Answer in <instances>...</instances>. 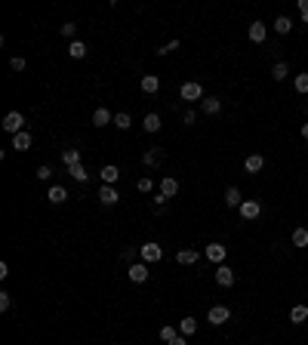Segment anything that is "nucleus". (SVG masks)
Listing matches in <instances>:
<instances>
[{
    "label": "nucleus",
    "instance_id": "9d476101",
    "mask_svg": "<svg viewBox=\"0 0 308 345\" xmlns=\"http://www.w3.org/2000/svg\"><path fill=\"white\" fill-rule=\"evenodd\" d=\"M99 176H102V185H114V182L121 179V170L114 167V164H105V167L99 170Z\"/></svg>",
    "mask_w": 308,
    "mask_h": 345
},
{
    "label": "nucleus",
    "instance_id": "423d86ee",
    "mask_svg": "<svg viewBox=\"0 0 308 345\" xmlns=\"http://www.w3.org/2000/svg\"><path fill=\"white\" fill-rule=\"evenodd\" d=\"M127 275H130L133 284H145V281H148V265H145V262H136V265H130Z\"/></svg>",
    "mask_w": 308,
    "mask_h": 345
},
{
    "label": "nucleus",
    "instance_id": "f03ea898",
    "mask_svg": "<svg viewBox=\"0 0 308 345\" xmlns=\"http://www.w3.org/2000/svg\"><path fill=\"white\" fill-rule=\"evenodd\" d=\"M4 130H7V133H13V136H16V133H22V130H25V118H22L19 111H10L7 118H4Z\"/></svg>",
    "mask_w": 308,
    "mask_h": 345
},
{
    "label": "nucleus",
    "instance_id": "7c9ffc66",
    "mask_svg": "<svg viewBox=\"0 0 308 345\" xmlns=\"http://www.w3.org/2000/svg\"><path fill=\"white\" fill-rule=\"evenodd\" d=\"M293 87H296V93H308V71L296 74V81H293Z\"/></svg>",
    "mask_w": 308,
    "mask_h": 345
},
{
    "label": "nucleus",
    "instance_id": "f3484780",
    "mask_svg": "<svg viewBox=\"0 0 308 345\" xmlns=\"http://www.w3.org/2000/svg\"><path fill=\"white\" fill-rule=\"evenodd\" d=\"M198 259H201L198 250H179V253H176V262H179V265H195Z\"/></svg>",
    "mask_w": 308,
    "mask_h": 345
},
{
    "label": "nucleus",
    "instance_id": "6ab92c4d",
    "mask_svg": "<svg viewBox=\"0 0 308 345\" xmlns=\"http://www.w3.org/2000/svg\"><path fill=\"white\" fill-rule=\"evenodd\" d=\"M62 164L71 170V167H77V164H81V151H77V148H65L62 151Z\"/></svg>",
    "mask_w": 308,
    "mask_h": 345
},
{
    "label": "nucleus",
    "instance_id": "dca6fc26",
    "mask_svg": "<svg viewBox=\"0 0 308 345\" xmlns=\"http://www.w3.org/2000/svg\"><path fill=\"white\" fill-rule=\"evenodd\" d=\"M142 130H145V133H158V130H161V114H154V111H151V114H145Z\"/></svg>",
    "mask_w": 308,
    "mask_h": 345
},
{
    "label": "nucleus",
    "instance_id": "2eb2a0df",
    "mask_svg": "<svg viewBox=\"0 0 308 345\" xmlns=\"http://www.w3.org/2000/svg\"><path fill=\"white\" fill-rule=\"evenodd\" d=\"M13 148H16V151H28V148H31V133H28V130L16 133V136H13Z\"/></svg>",
    "mask_w": 308,
    "mask_h": 345
},
{
    "label": "nucleus",
    "instance_id": "c9c22d12",
    "mask_svg": "<svg viewBox=\"0 0 308 345\" xmlns=\"http://www.w3.org/2000/svg\"><path fill=\"white\" fill-rule=\"evenodd\" d=\"M59 31H62V37H74V31H77V25H74V22H65V25H62Z\"/></svg>",
    "mask_w": 308,
    "mask_h": 345
},
{
    "label": "nucleus",
    "instance_id": "39448f33",
    "mask_svg": "<svg viewBox=\"0 0 308 345\" xmlns=\"http://www.w3.org/2000/svg\"><path fill=\"white\" fill-rule=\"evenodd\" d=\"M99 201H102L105 207H114V204L121 201V195H118V188H114V185H102V188H99Z\"/></svg>",
    "mask_w": 308,
    "mask_h": 345
},
{
    "label": "nucleus",
    "instance_id": "5701e85b",
    "mask_svg": "<svg viewBox=\"0 0 308 345\" xmlns=\"http://www.w3.org/2000/svg\"><path fill=\"white\" fill-rule=\"evenodd\" d=\"M262 167H265V158H262V155H250V158H247V164H244V170H247V173H259Z\"/></svg>",
    "mask_w": 308,
    "mask_h": 345
},
{
    "label": "nucleus",
    "instance_id": "9b49d317",
    "mask_svg": "<svg viewBox=\"0 0 308 345\" xmlns=\"http://www.w3.org/2000/svg\"><path fill=\"white\" fill-rule=\"evenodd\" d=\"M108 124H114V114L108 108H96L93 111V127H108Z\"/></svg>",
    "mask_w": 308,
    "mask_h": 345
},
{
    "label": "nucleus",
    "instance_id": "a878e982",
    "mask_svg": "<svg viewBox=\"0 0 308 345\" xmlns=\"http://www.w3.org/2000/svg\"><path fill=\"white\" fill-rule=\"evenodd\" d=\"M290 321H293V324H305V321H308V309H305V305H293Z\"/></svg>",
    "mask_w": 308,
    "mask_h": 345
},
{
    "label": "nucleus",
    "instance_id": "c85d7f7f",
    "mask_svg": "<svg viewBox=\"0 0 308 345\" xmlns=\"http://www.w3.org/2000/svg\"><path fill=\"white\" fill-rule=\"evenodd\" d=\"M290 28H293V22H290L287 16H278V19H275V31H278V34H290Z\"/></svg>",
    "mask_w": 308,
    "mask_h": 345
},
{
    "label": "nucleus",
    "instance_id": "72a5a7b5",
    "mask_svg": "<svg viewBox=\"0 0 308 345\" xmlns=\"http://www.w3.org/2000/svg\"><path fill=\"white\" fill-rule=\"evenodd\" d=\"M136 188H139V191H142V195H148V191H151V188H154V182H151V179H148V176H142V179H139V182H136Z\"/></svg>",
    "mask_w": 308,
    "mask_h": 345
},
{
    "label": "nucleus",
    "instance_id": "ea45409f",
    "mask_svg": "<svg viewBox=\"0 0 308 345\" xmlns=\"http://www.w3.org/2000/svg\"><path fill=\"white\" fill-rule=\"evenodd\" d=\"M10 65H13V71H25V59H22V56H16Z\"/></svg>",
    "mask_w": 308,
    "mask_h": 345
},
{
    "label": "nucleus",
    "instance_id": "ddd939ff",
    "mask_svg": "<svg viewBox=\"0 0 308 345\" xmlns=\"http://www.w3.org/2000/svg\"><path fill=\"white\" fill-rule=\"evenodd\" d=\"M161 195H164V198H176V195H179V182H176L173 176H167V179L161 182Z\"/></svg>",
    "mask_w": 308,
    "mask_h": 345
},
{
    "label": "nucleus",
    "instance_id": "b1692460",
    "mask_svg": "<svg viewBox=\"0 0 308 345\" xmlns=\"http://www.w3.org/2000/svg\"><path fill=\"white\" fill-rule=\"evenodd\" d=\"M225 204H228V207H241V204H244V198H241V191H238L235 185H231V188L225 191Z\"/></svg>",
    "mask_w": 308,
    "mask_h": 345
},
{
    "label": "nucleus",
    "instance_id": "4468645a",
    "mask_svg": "<svg viewBox=\"0 0 308 345\" xmlns=\"http://www.w3.org/2000/svg\"><path fill=\"white\" fill-rule=\"evenodd\" d=\"M195 333H198V321H195V318H182V321H179V336L188 339V336H195Z\"/></svg>",
    "mask_w": 308,
    "mask_h": 345
},
{
    "label": "nucleus",
    "instance_id": "0eeeda50",
    "mask_svg": "<svg viewBox=\"0 0 308 345\" xmlns=\"http://www.w3.org/2000/svg\"><path fill=\"white\" fill-rule=\"evenodd\" d=\"M259 213H262V204H259V201H244V204H241V216H244L247 222L259 219Z\"/></svg>",
    "mask_w": 308,
    "mask_h": 345
},
{
    "label": "nucleus",
    "instance_id": "412c9836",
    "mask_svg": "<svg viewBox=\"0 0 308 345\" xmlns=\"http://www.w3.org/2000/svg\"><path fill=\"white\" fill-rule=\"evenodd\" d=\"M68 56H71V59H84V56H87V44H84V41H71V44H68Z\"/></svg>",
    "mask_w": 308,
    "mask_h": 345
},
{
    "label": "nucleus",
    "instance_id": "58836bf2",
    "mask_svg": "<svg viewBox=\"0 0 308 345\" xmlns=\"http://www.w3.org/2000/svg\"><path fill=\"white\" fill-rule=\"evenodd\" d=\"M299 13H302V25H308V0H299Z\"/></svg>",
    "mask_w": 308,
    "mask_h": 345
},
{
    "label": "nucleus",
    "instance_id": "f257e3e1",
    "mask_svg": "<svg viewBox=\"0 0 308 345\" xmlns=\"http://www.w3.org/2000/svg\"><path fill=\"white\" fill-rule=\"evenodd\" d=\"M179 96H182L185 102H204V87H201V84H195V81H188V84H182Z\"/></svg>",
    "mask_w": 308,
    "mask_h": 345
},
{
    "label": "nucleus",
    "instance_id": "2f4dec72",
    "mask_svg": "<svg viewBox=\"0 0 308 345\" xmlns=\"http://www.w3.org/2000/svg\"><path fill=\"white\" fill-rule=\"evenodd\" d=\"M114 124H118V130H130V127H133V121H130V114H127V111L114 114Z\"/></svg>",
    "mask_w": 308,
    "mask_h": 345
},
{
    "label": "nucleus",
    "instance_id": "cd10ccee",
    "mask_svg": "<svg viewBox=\"0 0 308 345\" xmlns=\"http://www.w3.org/2000/svg\"><path fill=\"white\" fill-rule=\"evenodd\" d=\"M68 173H71V179H77V182H87V179H90V173H87V167H84V164H77V167H71Z\"/></svg>",
    "mask_w": 308,
    "mask_h": 345
},
{
    "label": "nucleus",
    "instance_id": "e433bc0d",
    "mask_svg": "<svg viewBox=\"0 0 308 345\" xmlns=\"http://www.w3.org/2000/svg\"><path fill=\"white\" fill-rule=\"evenodd\" d=\"M176 50H179V41H170L167 47H161V50H158V56H167V53H176Z\"/></svg>",
    "mask_w": 308,
    "mask_h": 345
},
{
    "label": "nucleus",
    "instance_id": "7ed1b4c3",
    "mask_svg": "<svg viewBox=\"0 0 308 345\" xmlns=\"http://www.w3.org/2000/svg\"><path fill=\"white\" fill-rule=\"evenodd\" d=\"M231 318V312H228V305H213V309L207 312V321L213 324V327H222L225 321Z\"/></svg>",
    "mask_w": 308,
    "mask_h": 345
},
{
    "label": "nucleus",
    "instance_id": "f8f14e48",
    "mask_svg": "<svg viewBox=\"0 0 308 345\" xmlns=\"http://www.w3.org/2000/svg\"><path fill=\"white\" fill-rule=\"evenodd\" d=\"M265 34H268L265 22H253V25H250V41H253V44H265Z\"/></svg>",
    "mask_w": 308,
    "mask_h": 345
},
{
    "label": "nucleus",
    "instance_id": "6e6552de",
    "mask_svg": "<svg viewBox=\"0 0 308 345\" xmlns=\"http://www.w3.org/2000/svg\"><path fill=\"white\" fill-rule=\"evenodd\" d=\"M216 284H219V287H231V284H235V268L219 265V268H216Z\"/></svg>",
    "mask_w": 308,
    "mask_h": 345
},
{
    "label": "nucleus",
    "instance_id": "a211bd4d",
    "mask_svg": "<svg viewBox=\"0 0 308 345\" xmlns=\"http://www.w3.org/2000/svg\"><path fill=\"white\" fill-rule=\"evenodd\" d=\"M161 90V81H158V74H145V78H142V93H158Z\"/></svg>",
    "mask_w": 308,
    "mask_h": 345
},
{
    "label": "nucleus",
    "instance_id": "f704fd0d",
    "mask_svg": "<svg viewBox=\"0 0 308 345\" xmlns=\"http://www.w3.org/2000/svg\"><path fill=\"white\" fill-rule=\"evenodd\" d=\"M34 176L41 179V182H47V179H53V170H50V167L44 164V167H37V173H34Z\"/></svg>",
    "mask_w": 308,
    "mask_h": 345
},
{
    "label": "nucleus",
    "instance_id": "20e7f679",
    "mask_svg": "<svg viewBox=\"0 0 308 345\" xmlns=\"http://www.w3.org/2000/svg\"><path fill=\"white\" fill-rule=\"evenodd\" d=\"M139 253H142V262H161V259H164L161 244H142Z\"/></svg>",
    "mask_w": 308,
    "mask_h": 345
},
{
    "label": "nucleus",
    "instance_id": "aec40b11",
    "mask_svg": "<svg viewBox=\"0 0 308 345\" xmlns=\"http://www.w3.org/2000/svg\"><path fill=\"white\" fill-rule=\"evenodd\" d=\"M47 201H50V204H65V201H68V191H65L62 185H53L50 195H47Z\"/></svg>",
    "mask_w": 308,
    "mask_h": 345
},
{
    "label": "nucleus",
    "instance_id": "37998d69",
    "mask_svg": "<svg viewBox=\"0 0 308 345\" xmlns=\"http://www.w3.org/2000/svg\"><path fill=\"white\" fill-rule=\"evenodd\" d=\"M302 136H305V139H308V124H302Z\"/></svg>",
    "mask_w": 308,
    "mask_h": 345
},
{
    "label": "nucleus",
    "instance_id": "c756f323",
    "mask_svg": "<svg viewBox=\"0 0 308 345\" xmlns=\"http://www.w3.org/2000/svg\"><path fill=\"white\" fill-rule=\"evenodd\" d=\"M287 74H290V68H287V62H278V65L272 68V78H275V81H287Z\"/></svg>",
    "mask_w": 308,
    "mask_h": 345
},
{
    "label": "nucleus",
    "instance_id": "1a4fd4ad",
    "mask_svg": "<svg viewBox=\"0 0 308 345\" xmlns=\"http://www.w3.org/2000/svg\"><path fill=\"white\" fill-rule=\"evenodd\" d=\"M225 253H228V250H225L222 244H210V247L204 250V256H207L210 262H216V265H222V262H225Z\"/></svg>",
    "mask_w": 308,
    "mask_h": 345
},
{
    "label": "nucleus",
    "instance_id": "393cba45",
    "mask_svg": "<svg viewBox=\"0 0 308 345\" xmlns=\"http://www.w3.org/2000/svg\"><path fill=\"white\" fill-rule=\"evenodd\" d=\"M142 164H145V167H158V164H161V148L145 151V155H142Z\"/></svg>",
    "mask_w": 308,
    "mask_h": 345
},
{
    "label": "nucleus",
    "instance_id": "473e14b6",
    "mask_svg": "<svg viewBox=\"0 0 308 345\" xmlns=\"http://www.w3.org/2000/svg\"><path fill=\"white\" fill-rule=\"evenodd\" d=\"M176 336H179V327H170V324H167V327H161V339H164L167 345H170Z\"/></svg>",
    "mask_w": 308,
    "mask_h": 345
},
{
    "label": "nucleus",
    "instance_id": "79ce46f5",
    "mask_svg": "<svg viewBox=\"0 0 308 345\" xmlns=\"http://www.w3.org/2000/svg\"><path fill=\"white\" fill-rule=\"evenodd\" d=\"M170 345H188V339H185V336H176V339H173Z\"/></svg>",
    "mask_w": 308,
    "mask_h": 345
},
{
    "label": "nucleus",
    "instance_id": "bb28decb",
    "mask_svg": "<svg viewBox=\"0 0 308 345\" xmlns=\"http://www.w3.org/2000/svg\"><path fill=\"white\" fill-rule=\"evenodd\" d=\"M293 247H308V228H296L293 232Z\"/></svg>",
    "mask_w": 308,
    "mask_h": 345
},
{
    "label": "nucleus",
    "instance_id": "a19ab883",
    "mask_svg": "<svg viewBox=\"0 0 308 345\" xmlns=\"http://www.w3.org/2000/svg\"><path fill=\"white\" fill-rule=\"evenodd\" d=\"M182 121H185V124L191 127V124H195V121H198V114H195V111H185V118H182Z\"/></svg>",
    "mask_w": 308,
    "mask_h": 345
},
{
    "label": "nucleus",
    "instance_id": "4be33fe9",
    "mask_svg": "<svg viewBox=\"0 0 308 345\" xmlns=\"http://www.w3.org/2000/svg\"><path fill=\"white\" fill-rule=\"evenodd\" d=\"M201 108H204V114H219V111H222V102H219L216 96H207V99L201 102Z\"/></svg>",
    "mask_w": 308,
    "mask_h": 345
},
{
    "label": "nucleus",
    "instance_id": "4c0bfd02",
    "mask_svg": "<svg viewBox=\"0 0 308 345\" xmlns=\"http://www.w3.org/2000/svg\"><path fill=\"white\" fill-rule=\"evenodd\" d=\"M10 305H13L10 293H0V312H10Z\"/></svg>",
    "mask_w": 308,
    "mask_h": 345
}]
</instances>
